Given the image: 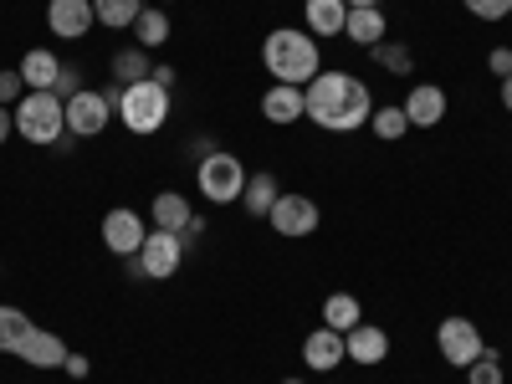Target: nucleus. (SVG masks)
Returning a JSON list of instances; mask_svg holds the SVG:
<instances>
[{"mask_svg":"<svg viewBox=\"0 0 512 384\" xmlns=\"http://www.w3.org/2000/svg\"><path fill=\"white\" fill-rule=\"evenodd\" d=\"M374 62L390 72V77H410V67H415V62H410V47H400V41H379Z\"/></svg>","mask_w":512,"mask_h":384,"instance_id":"27","label":"nucleus"},{"mask_svg":"<svg viewBox=\"0 0 512 384\" xmlns=\"http://www.w3.org/2000/svg\"><path fill=\"white\" fill-rule=\"evenodd\" d=\"M139 262H144V272H149V282H164V277H175L180 272V262H185V241L175 236V231H149L144 236V246H139Z\"/></svg>","mask_w":512,"mask_h":384,"instance_id":"8","label":"nucleus"},{"mask_svg":"<svg viewBox=\"0 0 512 384\" xmlns=\"http://www.w3.org/2000/svg\"><path fill=\"white\" fill-rule=\"evenodd\" d=\"M466 384H502V354L482 349L472 364H466Z\"/></svg>","mask_w":512,"mask_h":384,"instance_id":"28","label":"nucleus"},{"mask_svg":"<svg viewBox=\"0 0 512 384\" xmlns=\"http://www.w3.org/2000/svg\"><path fill=\"white\" fill-rule=\"evenodd\" d=\"M344 36L374 52L379 41H384V11H379V6H354V11H349V21H344Z\"/></svg>","mask_w":512,"mask_h":384,"instance_id":"20","label":"nucleus"},{"mask_svg":"<svg viewBox=\"0 0 512 384\" xmlns=\"http://www.w3.org/2000/svg\"><path fill=\"white\" fill-rule=\"evenodd\" d=\"M31 328V318L21 308H0V354H11L21 344V333Z\"/></svg>","mask_w":512,"mask_h":384,"instance_id":"29","label":"nucleus"},{"mask_svg":"<svg viewBox=\"0 0 512 384\" xmlns=\"http://www.w3.org/2000/svg\"><path fill=\"white\" fill-rule=\"evenodd\" d=\"M344 6L354 11V6H379V0H344Z\"/></svg>","mask_w":512,"mask_h":384,"instance_id":"39","label":"nucleus"},{"mask_svg":"<svg viewBox=\"0 0 512 384\" xmlns=\"http://www.w3.org/2000/svg\"><path fill=\"white\" fill-rule=\"evenodd\" d=\"M149 77L159 82V88H164V93H175V67H154Z\"/></svg>","mask_w":512,"mask_h":384,"instance_id":"36","label":"nucleus"},{"mask_svg":"<svg viewBox=\"0 0 512 384\" xmlns=\"http://www.w3.org/2000/svg\"><path fill=\"white\" fill-rule=\"evenodd\" d=\"M159 6H169V0H159Z\"/></svg>","mask_w":512,"mask_h":384,"instance_id":"41","label":"nucleus"},{"mask_svg":"<svg viewBox=\"0 0 512 384\" xmlns=\"http://www.w3.org/2000/svg\"><path fill=\"white\" fill-rule=\"evenodd\" d=\"M144 216L139 210H128V205H118V210H108L103 216V246L113 251V256H139V246H144Z\"/></svg>","mask_w":512,"mask_h":384,"instance_id":"10","label":"nucleus"},{"mask_svg":"<svg viewBox=\"0 0 512 384\" xmlns=\"http://www.w3.org/2000/svg\"><path fill=\"white\" fill-rule=\"evenodd\" d=\"M11 128H16V113H11V108H0V144L11 139Z\"/></svg>","mask_w":512,"mask_h":384,"instance_id":"37","label":"nucleus"},{"mask_svg":"<svg viewBox=\"0 0 512 384\" xmlns=\"http://www.w3.org/2000/svg\"><path fill=\"white\" fill-rule=\"evenodd\" d=\"M113 118V103L98 88H82L77 98H67V134L72 139H98Z\"/></svg>","mask_w":512,"mask_h":384,"instance_id":"7","label":"nucleus"},{"mask_svg":"<svg viewBox=\"0 0 512 384\" xmlns=\"http://www.w3.org/2000/svg\"><path fill=\"white\" fill-rule=\"evenodd\" d=\"M190 221H195V210H190V200H185L180 190H159V195H154V226H159V231H175V236H180Z\"/></svg>","mask_w":512,"mask_h":384,"instance_id":"19","label":"nucleus"},{"mask_svg":"<svg viewBox=\"0 0 512 384\" xmlns=\"http://www.w3.org/2000/svg\"><path fill=\"white\" fill-rule=\"evenodd\" d=\"M487 67H492L497 77H507V72H512V47H497V52L487 57Z\"/></svg>","mask_w":512,"mask_h":384,"instance_id":"33","label":"nucleus"},{"mask_svg":"<svg viewBox=\"0 0 512 384\" xmlns=\"http://www.w3.org/2000/svg\"><path fill=\"white\" fill-rule=\"evenodd\" d=\"M11 113H16V134L26 144H52L57 149L67 139V103L57 93H26Z\"/></svg>","mask_w":512,"mask_h":384,"instance_id":"3","label":"nucleus"},{"mask_svg":"<svg viewBox=\"0 0 512 384\" xmlns=\"http://www.w3.org/2000/svg\"><path fill=\"white\" fill-rule=\"evenodd\" d=\"M139 11H144V0H93V16H98V26H108V31L134 26Z\"/></svg>","mask_w":512,"mask_h":384,"instance_id":"23","label":"nucleus"},{"mask_svg":"<svg viewBox=\"0 0 512 384\" xmlns=\"http://www.w3.org/2000/svg\"><path fill=\"white\" fill-rule=\"evenodd\" d=\"M11 354H16V359H26L31 369H62L72 349L62 344L57 333H47V328H36V323H31V328L21 333V344H16Z\"/></svg>","mask_w":512,"mask_h":384,"instance_id":"11","label":"nucleus"},{"mask_svg":"<svg viewBox=\"0 0 512 384\" xmlns=\"http://www.w3.org/2000/svg\"><path fill=\"white\" fill-rule=\"evenodd\" d=\"M359 323H364V313H359V297H349V292H333L328 303H323V328L349 333V328H359Z\"/></svg>","mask_w":512,"mask_h":384,"instance_id":"22","label":"nucleus"},{"mask_svg":"<svg viewBox=\"0 0 512 384\" xmlns=\"http://www.w3.org/2000/svg\"><path fill=\"white\" fill-rule=\"evenodd\" d=\"M113 113L123 118L128 134H159L164 118H169V93L159 88L154 77H144V82H128V88L118 93V108H113Z\"/></svg>","mask_w":512,"mask_h":384,"instance_id":"4","label":"nucleus"},{"mask_svg":"<svg viewBox=\"0 0 512 384\" xmlns=\"http://www.w3.org/2000/svg\"><path fill=\"white\" fill-rule=\"evenodd\" d=\"M344 359H349V344H344V333H338V328H318V333L303 338V364L308 369L328 374V369H338Z\"/></svg>","mask_w":512,"mask_h":384,"instance_id":"13","label":"nucleus"},{"mask_svg":"<svg viewBox=\"0 0 512 384\" xmlns=\"http://www.w3.org/2000/svg\"><path fill=\"white\" fill-rule=\"evenodd\" d=\"M93 0H52L47 6V26L62 36V41H77V36H88L93 31Z\"/></svg>","mask_w":512,"mask_h":384,"instance_id":"12","label":"nucleus"},{"mask_svg":"<svg viewBox=\"0 0 512 384\" xmlns=\"http://www.w3.org/2000/svg\"><path fill=\"white\" fill-rule=\"evenodd\" d=\"M272 231L277 236H292V241H303V236H313L318 231V205L308 200V195H277V205H272Z\"/></svg>","mask_w":512,"mask_h":384,"instance_id":"9","label":"nucleus"},{"mask_svg":"<svg viewBox=\"0 0 512 384\" xmlns=\"http://www.w3.org/2000/svg\"><path fill=\"white\" fill-rule=\"evenodd\" d=\"M52 93L67 103V98H77L82 93V72L72 67V62H62V72H57V82H52Z\"/></svg>","mask_w":512,"mask_h":384,"instance_id":"32","label":"nucleus"},{"mask_svg":"<svg viewBox=\"0 0 512 384\" xmlns=\"http://www.w3.org/2000/svg\"><path fill=\"white\" fill-rule=\"evenodd\" d=\"M436 344H441V359L446 364H456V369H466L487 344H482V328L472 323V318H441V328H436Z\"/></svg>","mask_w":512,"mask_h":384,"instance_id":"6","label":"nucleus"},{"mask_svg":"<svg viewBox=\"0 0 512 384\" xmlns=\"http://www.w3.org/2000/svg\"><path fill=\"white\" fill-rule=\"evenodd\" d=\"M262 62L277 82H287V88H308V82L323 72L318 67V41L308 31H297V26H277L262 41Z\"/></svg>","mask_w":512,"mask_h":384,"instance_id":"2","label":"nucleus"},{"mask_svg":"<svg viewBox=\"0 0 512 384\" xmlns=\"http://www.w3.org/2000/svg\"><path fill=\"white\" fill-rule=\"evenodd\" d=\"M195 185L210 205H236L241 190H246V164L236 154H221V149H210L195 169Z\"/></svg>","mask_w":512,"mask_h":384,"instance_id":"5","label":"nucleus"},{"mask_svg":"<svg viewBox=\"0 0 512 384\" xmlns=\"http://www.w3.org/2000/svg\"><path fill=\"white\" fill-rule=\"evenodd\" d=\"M344 344H349V359H354V364H364V369H374V364L390 359V333L374 328V323L349 328V333H344Z\"/></svg>","mask_w":512,"mask_h":384,"instance_id":"15","label":"nucleus"},{"mask_svg":"<svg viewBox=\"0 0 512 384\" xmlns=\"http://www.w3.org/2000/svg\"><path fill=\"white\" fill-rule=\"evenodd\" d=\"M21 98H26V77L16 67H6V72H0V108H16Z\"/></svg>","mask_w":512,"mask_h":384,"instance_id":"30","label":"nucleus"},{"mask_svg":"<svg viewBox=\"0 0 512 384\" xmlns=\"http://www.w3.org/2000/svg\"><path fill=\"white\" fill-rule=\"evenodd\" d=\"M369 128H374V134L379 139H405L410 134V118H405V108H379V113H369Z\"/></svg>","mask_w":512,"mask_h":384,"instance_id":"26","label":"nucleus"},{"mask_svg":"<svg viewBox=\"0 0 512 384\" xmlns=\"http://www.w3.org/2000/svg\"><path fill=\"white\" fill-rule=\"evenodd\" d=\"M16 72L26 77V88H31V93H52V82H57L62 62H57L47 47H31V52L21 57V67H16Z\"/></svg>","mask_w":512,"mask_h":384,"instance_id":"18","label":"nucleus"},{"mask_svg":"<svg viewBox=\"0 0 512 384\" xmlns=\"http://www.w3.org/2000/svg\"><path fill=\"white\" fill-rule=\"evenodd\" d=\"M123 277H134V282H149V272H144V262H139V256H123Z\"/></svg>","mask_w":512,"mask_h":384,"instance_id":"35","label":"nucleus"},{"mask_svg":"<svg viewBox=\"0 0 512 384\" xmlns=\"http://www.w3.org/2000/svg\"><path fill=\"white\" fill-rule=\"evenodd\" d=\"M466 11H472L477 21H507L512 16V0H461Z\"/></svg>","mask_w":512,"mask_h":384,"instance_id":"31","label":"nucleus"},{"mask_svg":"<svg viewBox=\"0 0 512 384\" xmlns=\"http://www.w3.org/2000/svg\"><path fill=\"white\" fill-rule=\"evenodd\" d=\"M303 98H308V118L318 128H328V134L364 128L369 113H374V98H369V88H364L354 72H318L308 88H303Z\"/></svg>","mask_w":512,"mask_h":384,"instance_id":"1","label":"nucleus"},{"mask_svg":"<svg viewBox=\"0 0 512 384\" xmlns=\"http://www.w3.org/2000/svg\"><path fill=\"white\" fill-rule=\"evenodd\" d=\"M400 108H405L410 128H436V123L446 118V93L436 88V82H415L410 98H405Z\"/></svg>","mask_w":512,"mask_h":384,"instance_id":"14","label":"nucleus"},{"mask_svg":"<svg viewBox=\"0 0 512 384\" xmlns=\"http://www.w3.org/2000/svg\"><path fill=\"white\" fill-rule=\"evenodd\" d=\"M502 108H507V113H512V72H507V77H502Z\"/></svg>","mask_w":512,"mask_h":384,"instance_id":"38","label":"nucleus"},{"mask_svg":"<svg viewBox=\"0 0 512 384\" xmlns=\"http://www.w3.org/2000/svg\"><path fill=\"white\" fill-rule=\"evenodd\" d=\"M303 16H308V31L338 36V31H344V21H349V6H344V0H308Z\"/></svg>","mask_w":512,"mask_h":384,"instance_id":"21","label":"nucleus"},{"mask_svg":"<svg viewBox=\"0 0 512 384\" xmlns=\"http://www.w3.org/2000/svg\"><path fill=\"white\" fill-rule=\"evenodd\" d=\"M277 175H267V169H256V175H246V190H241V205H246V216L256 221H267L272 216V205H277Z\"/></svg>","mask_w":512,"mask_h":384,"instance_id":"17","label":"nucleus"},{"mask_svg":"<svg viewBox=\"0 0 512 384\" xmlns=\"http://www.w3.org/2000/svg\"><path fill=\"white\" fill-rule=\"evenodd\" d=\"M282 384H303V379H282Z\"/></svg>","mask_w":512,"mask_h":384,"instance_id":"40","label":"nucleus"},{"mask_svg":"<svg viewBox=\"0 0 512 384\" xmlns=\"http://www.w3.org/2000/svg\"><path fill=\"white\" fill-rule=\"evenodd\" d=\"M134 36H139L144 52H149V47H164V41H169V16H164L159 6H144L139 21H134Z\"/></svg>","mask_w":512,"mask_h":384,"instance_id":"25","label":"nucleus"},{"mask_svg":"<svg viewBox=\"0 0 512 384\" xmlns=\"http://www.w3.org/2000/svg\"><path fill=\"white\" fill-rule=\"evenodd\" d=\"M262 113H267V123H297V118H308V98H303V88H287V82H272V88L262 93Z\"/></svg>","mask_w":512,"mask_h":384,"instance_id":"16","label":"nucleus"},{"mask_svg":"<svg viewBox=\"0 0 512 384\" xmlns=\"http://www.w3.org/2000/svg\"><path fill=\"white\" fill-rule=\"evenodd\" d=\"M149 72H154V62H149L144 47H123V52L113 57V82H118V88H128V82H144Z\"/></svg>","mask_w":512,"mask_h":384,"instance_id":"24","label":"nucleus"},{"mask_svg":"<svg viewBox=\"0 0 512 384\" xmlns=\"http://www.w3.org/2000/svg\"><path fill=\"white\" fill-rule=\"evenodd\" d=\"M62 369H67L72 379H88V374H93V364L82 359V354H67V364H62Z\"/></svg>","mask_w":512,"mask_h":384,"instance_id":"34","label":"nucleus"}]
</instances>
